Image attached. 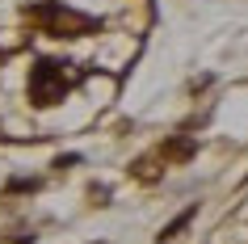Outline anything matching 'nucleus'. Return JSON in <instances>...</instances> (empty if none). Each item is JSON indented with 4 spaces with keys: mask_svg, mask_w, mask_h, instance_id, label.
Segmentation results:
<instances>
[{
    "mask_svg": "<svg viewBox=\"0 0 248 244\" xmlns=\"http://www.w3.org/2000/svg\"><path fill=\"white\" fill-rule=\"evenodd\" d=\"M72 84H76L72 64H59V59H38V64L30 67V101L38 105V110L59 105L67 93H72Z\"/></svg>",
    "mask_w": 248,
    "mask_h": 244,
    "instance_id": "nucleus-1",
    "label": "nucleus"
},
{
    "mask_svg": "<svg viewBox=\"0 0 248 244\" xmlns=\"http://www.w3.org/2000/svg\"><path fill=\"white\" fill-rule=\"evenodd\" d=\"M34 17L51 21L55 30H67V26H76V30H89V26H93L89 17H80V13H67V9H59V4H42V9H34Z\"/></svg>",
    "mask_w": 248,
    "mask_h": 244,
    "instance_id": "nucleus-2",
    "label": "nucleus"
}]
</instances>
